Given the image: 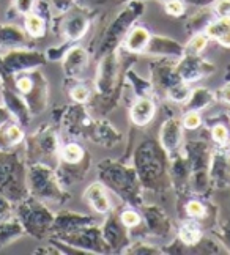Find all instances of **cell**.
<instances>
[{
    "mask_svg": "<svg viewBox=\"0 0 230 255\" xmlns=\"http://www.w3.org/2000/svg\"><path fill=\"white\" fill-rule=\"evenodd\" d=\"M133 167L141 180L144 191L166 192L171 189L169 154L156 139L145 137L133 150Z\"/></svg>",
    "mask_w": 230,
    "mask_h": 255,
    "instance_id": "1",
    "label": "cell"
},
{
    "mask_svg": "<svg viewBox=\"0 0 230 255\" xmlns=\"http://www.w3.org/2000/svg\"><path fill=\"white\" fill-rule=\"evenodd\" d=\"M145 13V0H129L123 8L111 19H103L98 25L96 35L90 41L88 52L93 54L96 60L111 54L122 46L126 33L137 22V19Z\"/></svg>",
    "mask_w": 230,
    "mask_h": 255,
    "instance_id": "2",
    "label": "cell"
},
{
    "mask_svg": "<svg viewBox=\"0 0 230 255\" xmlns=\"http://www.w3.org/2000/svg\"><path fill=\"white\" fill-rule=\"evenodd\" d=\"M98 178L129 207L139 208L144 203V188L131 164L126 161L104 159L98 164Z\"/></svg>",
    "mask_w": 230,
    "mask_h": 255,
    "instance_id": "3",
    "label": "cell"
},
{
    "mask_svg": "<svg viewBox=\"0 0 230 255\" xmlns=\"http://www.w3.org/2000/svg\"><path fill=\"white\" fill-rule=\"evenodd\" d=\"M0 195L17 203L28 195L27 162L22 145L14 150H0Z\"/></svg>",
    "mask_w": 230,
    "mask_h": 255,
    "instance_id": "4",
    "label": "cell"
},
{
    "mask_svg": "<svg viewBox=\"0 0 230 255\" xmlns=\"http://www.w3.org/2000/svg\"><path fill=\"white\" fill-rule=\"evenodd\" d=\"M27 189L28 195L57 207H62L71 197V194L60 184L52 165L41 162L27 164Z\"/></svg>",
    "mask_w": 230,
    "mask_h": 255,
    "instance_id": "5",
    "label": "cell"
},
{
    "mask_svg": "<svg viewBox=\"0 0 230 255\" xmlns=\"http://www.w3.org/2000/svg\"><path fill=\"white\" fill-rule=\"evenodd\" d=\"M60 139L55 126L52 125H41L35 129L32 134L25 135L22 148H24V158L27 164L41 162L55 167L58 162L60 154Z\"/></svg>",
    "mask_w": 230,
    "mask_h": 255,
    "instance_id": "6",
    "label": "cell"
},
{
    "mask_svg": "<svg viewBox=\"0 0 230 255\" xmlns=\"http://www.w3.org/2000/svg\"><path fill=\"white\" fill-rule=\"evenodd\" d=\"M14 216L22 224L28 237L36 240L49 238L55 214L44 202L27 195L21 202L14 203Z\"/></svg>",
    "mask_w": 230,
    "mask_h": 255,
    "instance_id": "7",
    "label": "cell"
},
{
    "mask_svg": "<svg viewBox=\"0 0 230 255\" xmlns=\"http://www.w3.org/2000/svg\"><path fill=\"white\" fill-rule=\"evenodd\" d=\"M96 14L98 9L76 2L71 8L54 19V32L62 36L65 43L76 44L90 32Z\"/></svg>",
    "mask_w": 230,
    "mask_h": 255,
    "instance_id": "8",
    "label": "cell"
},
{
    "mask_svg": "<svg viewBox=\"0 0 230 255\" xmlns=\"http://www.w3.org/2000/svg\"><path fill=\"white\" fill-rule=\"evenodd\" d=\"M49 238H57V240L63 241L66 244H71V246L81 249L87 254H109L111 252L107 243L103 238L101 225H96V224L84 225V227H79L76 230L57 235V237H49Z\"/></svg>",
    "mask_w": 230,
    "mask_h": 255,
    "instance_id": "9",
    "label": "cell"
},
{
    "mask_svg": "<svg viewBox=\"0 0 230 255\" xmlns=\"http://www.w3.org/2000/svg\"><path fill=\"white\" fill-rule=\"evenodd\" d=\"M142 216V224L137 229H144L147 235L153 238H167L172 233V222L169 214L155 203H142L139 207Z\"/></svg>",
    "mask_w": 230,
    "mask_h": 255,
    "instance_id": "10",
    "label": "cell"
},
{
    "mask_svg": "<svg viewBox=\"0 0 230 255\" xmlns=\"http://www.w3.org/2000/svg\"><path fill=\"white\" fill-rule=\"evenodd\" d=\"M106 221L101 225L103 238L107 243L111 252H125V249L131 244V230L122 224L118 218V213L111 210Z\"/></svg>",
    "mask_w": 230,
    "mask_h": 255,
    "instance_id": "11",
    "label": "cell"
},
{
    "mask_svg": "<svg viewBox=\"0 0 230 255\" xmlns=\"http://www.w3.org/2000/svg\"><path fill=\"white\" fill-rule=\"evenodd\" d=\"M175 70L180 76V79L186 84H194L204 77L213 74L216 71V66L202 58L201 55H183L175 63Z\"/></svg>",
    "mask_w": 230,
    "mask_h": 255,
    "instance_id": "12",
    "label": "cell"
},
{
    "mask_svg": "<svg viewBox=\"0 0 230 255\" xmlns=\"http://www.w3.org/2000/svg\"><path fill=\"white\" fill-rule=\"evenodd\" d=\"M183 131H185V128L182 125V119H177V117H171V119L164 120V123L161 125L158 142L161 143L164 151L169 154V158L182 153L183 143H185Z\"/></svg>",
    "mask_w": 230,
    "mask_h": 255,
    "instance_id": "13",
    "label": "cell"
},
{
    "mask_svg": "<svg viewBox=\"0 0 230 255\" xmlns=\"http://www.w3.org/2000/svg\"><path fill=\"white\" fill-rule=\"evenodd\" d=\"M90 63V52L88 49L81 44H71L68 47L62 58L63 73L66 81H77L82 79Z\"/></svg>",
    "mask_w": 230,
    "mask_h": 255,
    "instance_id": "14",
    "label": "cell"
},
{
    "mask_svg": "<svg viewBox=\"0 0 230 255\" xmlns=\"http://www.w3.org/2000/svg\"><path fill=\"white\" fill-rule=\"evenodd\" d=\"M33 76V85L30 88V92L24 96V100L30 109L32 117L39 115L46 111L49 103V82L44 77V74L39 71V68L32 70Z\"/></svg>",
    "mask_w": 230,
    "mask_h": 255,
    "instance_id": "15",
    "label": "cell"
},
{
    "mask_svg": "<svg viewBox=\"0 0 230 255\" xmlns=\"http://www.w3.org/2000/svg\"><path fill=\"white\" fill-rule=\"evenodd\" d=\"M90 169H92V158H90L88 153L85 154V158L79 162L58 161L54 167L57 178L65 189L69 188V186H74L77 183H81L87 176Z\"/></svg>",
    "mask_w": 230,
    "mask_h": 255,
    "instance_id": "16",
    "label": "cell"
},
{
    "mask_svg": "<svg viewBox=\"0 0 230 255\" xmlns=\"http://www.w3.org/2000/svg\"><path fill=\"white\" fill-rule=\"evenodd\" d=\"M175 60H166V58H156L155 63L150 66V73H152V82L155 85L156 92H166L174 85L183 82L175 70Z\"/></svg>",
    "mask_w": 230,
    "mask_h": 255,
    "instance_id": "17",
    "label": "cell"
},
{
    "mask_svg": "<svg viewBox=\"0 0 230 255\" xmlns=\"http://www.w3.org/2000/svg\"><path fill=\"white\" fill-rule=\"evenodd\" d=\"M144 54L155 58H166V60L178 62L185 55V46H182L178 41L169 36L152 35Z\"/></svg>",
    "mask_w": 230,
    "mask_h": 255,
    "instance_id": "18",
    "label": "cell"
},
{
    "mask_svg": "<svg viewBox=\"0 0 230 255\" xmlns=\"http://www.w3.org/2000/svg\"><path fill=\"white\" fill-rule=\"evenodd\" d=\"M84 139L92 140L96 145L106 146V148H114V146L122 142V132L117 131L107 120L93 119Z\"/></svg>",
    "mask_w": 230,
    "mask_h": 255,
    "instance_id": "19",
    "label": "cell"
},
{
    "mask_svg": "<svg viewBox=\"0 0 230 255\" xmlns=\"http://www.w3.org/2000/svg\"><path fill=\"white\" fill-rule=\"evenodd\" d=\"M210 183L215 189L230 188V153L227 150H215L210 161Z\"/></svg>",
    "mask_w": 230,
    "mask_h": 255,
    "instance_id": "20",
    "label": "cell"
},
{
    "mask_svg": "<svg viewBox=\"0 0 230 255\" xmlns=\"http://www.w3.org/2000/svg\"><path fill=\"white\" fill-rule=\"evenodd\" d=\"M0 95H2L3 106L13 115V119L22 128H27L28 123L32 122V114H30V109L24 98L14 88H9L2 84H0Z\"/></svg>",
    "mask_w": 230,
    "mask_h": 255,
    "instance_id": "21",
    "label": "cell"
},
{
    "mask_svg": "<svg viewBox=\"0 0 230 255\" xmlns=\"http://www.w3.org/2000/svg\"><path fill=\"white\" fill-rule=\"evenodd\" d=\"M90 224H96L93 216L73 213V211H60L55 214L49 237H57V235L71 232V230H76L79 227H84V225H90Z\"/></svg>",
    "mask_w": 230,
    "mask_h": 255,
    "instance_id": "22",
    "label": "cell"
},
{
    "mask_svg": "<svg viewBox=\"0 0 230 255\" xmlns=\"http://www.w3.org/2000/svg\"><path fill=\"white\" fill-rule=\"evenodd\" d=\"M33 47V40L24 28L13 24H0V51Z\"/></svg>",
    "mask_w": 230,
    "mask_h": 255,
    "instance_id": "23",
    "label": "cell"
},
{
    "mask_svg": "<svg viewBox=\"0 0 230 255\" xmlns=\"http://www.w3.org/2000/svg\"><path fill=\"white\" fill-rule=\"evenodd\" d=\"M156 103L153 100V96H142L136 98L133 104L129 106V120L134 126L145 128L153 122L156 117Z\"/></svg>",
    "mask_w": 230,
    "mask_h": 255,
    "instance_id": "24",
    "label": "cell"
},
{
    "mask_svg": "<svg viewBox=\"0 0 230 255\" xmlns=\"http://www.w3.org/2000/svg\"><path fill=\"white\" fill-rule=\"evenodd\" d=\"M84 199L88 203V207L98 214H107L112 210V203L109 199L107 188L101 181H95L88 186L84 192Z\"/></svg>",
    "mask_w": 230,
    "mask_h": 255,
    "instance_id": "25",
    "label": "cell"
},
{
    "mask_svg": "<svg viewBox=\"0 0 230 255\" xmlns=\"http://www.w3.org/2000/svg\"><path fill=\"white\" fill-rule=\"evenodd\" d=\"M218 17L216 11L213 9V6H199L196 8V11L193 14H189L186 22H185V28L188 33L196 35V33H202L205 32V28L212 24L215 19Z\"/></svg>",
    "mask_w": 230,
    "mask_h": 255,
    "instance_id": "26",
    "label": "cell"
},
{
    "mask_svg": "<svg viewBox=\"0 0 230 255\" xmlns=\"http://www.w3.org/2000/svg\"><path fill=\"white\" fill-rule=\"evenodd\" d=\"M25 139L24 128L16 120H11L0 126V150L8 151L21 146Z\"/></svg>",
    "mask_w": 230,
    "mask_h": 255,
    "instance_id": "27",
    "label": "cell"
},
{
    "mask_svg": "<svg viewBox=\"0 0 230 255\" xmlns=\"http://www.w3.org/2000/svg\"><path fill=\"white\" fill-rule=\"evenodd\" d=\"M150 38H152V33L147 27H142V25H133L131 30H129L125 36L123 40V49L131 54H144L145 47L150 41Z\"/></svg>",
    "mask_w": 230,
    "mask_h": 255,
    "instance_id": "28",
    "label": "cell"
},
{
    "mask_svg": "<svg viewBox=\"0 0 230 255\" xmlns=\"http://www.w3.org/2000/svg\"><path fill=\"white\" fill-rule=\"evenodd\" d=\"M202 238H204V229L199 221L188 218L186 221L180 224L177 232V240L188 249H193Z\"/></svg>",
    "mask_w": 230,
    "mask_h": 255,
    "instance_id": "29",
    "label": "cell"
},
{
    "mask_svg": "<svg viewBox=\"0 0 230 255\" xmlns=\"http://www.w3.org/2000/svg\"><path fill=\"white\" fill-rule=\"evenodd\" d=\"M216 101V95L207 87H194L191 88L188 100L183 103L185 111H197L202 112L208 107H212L213 103Z\"/></svg>",
    "mask_w": 230,
    "mask_h": 255,
    "instance_id": "30",
    "label": "cell"
},
{
    "mask_svg": "<svg viewBox=\"0 0 230 255\" xmlns=\"http://www.w3.org/2000/svg\"><path fill=\"white\" fill-rule=\"evenodd\" d=\"M205 35L215 40L219 46L230 49V16H218L205 28Z\"/></svg>",
    "mask_w": 230,
    "mask_h": 255,
    "instance_id": "31",
    "label": "cell"
},
{
    "mask_svg": "<svg viewBox=\"0 0 230 255\" xmlns=\"http://www.w3.org/2000/svg\"><path fill=\"white\" fill-rule=\"evenodd\" d=\"M25 235L27 233L22 227V224L19 222L16 216H11L9 219L0 222V251L8 248L14 241L21 240Z\"/></svg>",
    "mask_w": 230,
    "mask_h": 255,
    "instance_id": "32",
    "label": "cell"
},
{
    "mask_svg": "<svg viewBox=\"0 0 230 255\" xmlns=\"http://www.w3.org/2000/svg\"><path fill=\"white\" fill-rule=\"evenodd\" d=\"M125 79L128 82H125L129 90L133 92V95L136 98H142V96H155L156 90H155V85L152 81H147L144 77L139 76L131 66L126 68L125 70Z\"/></svg>",
    "mask_w": 230,
    "mask_h": 255,
    "instance_id": "33",
    "label": "cell"
},
{
    "mask_svg": "<svg viewBox=\"0 0 230 255\" xmlns=\"http://www.w3.org/2000/svg\"><path fill=\"white\" fill-rule=\"evenodd\" d=\"M49 24L51 22L36 11H32L24 16V30L32 40H41V38H44Z\"/></svg>",
    "mask_w": 230,
    "mask_h": 255,
    "instance_id": "34",
    "label": "cell"
},
{
    "mask_svg": "<svg viewBox=\"0 0 230 255\" xmlns=\"http://www.w3.org/2000/svg\"><path fill=\"white\" fill-rule=\"evenodd\" d=\"M85 154H87V151L79 143L68 142V143L60 146L58 161H63V162H79V161H82L85 158Z\"/></svg>",
    "mask_w": 230,
    "mask_h": 255,
    "instance_id": "35",
    "label": "cell"
},
{
    "mask_svg": "<svg viewBox=\"0 0 230 255\" xmlns=\"http://www.w3.org/2000/svg\"><path fill=\"white\" fill-rule=\"evenodd\" d=\"M68 82H73L71 87H69V96L71 100L77 104H87L90 100H92V88L87 87L82 79H77V81H68Z\"/></svg>",
    "mask_w": 230,
    "mask_h": 255,
    "instance_id": "36",
    "label": "cell"
},
{
    "mask_svg": "<svg viewBox=\"0 0 230 255\" xmlns=\"http://www.w3.org/2000/svg\"><path fill=\"white\" fill-rule=\"evenodd\" d=\"M199 199H201V197L189 199L185 203L186 216H188V218H191V219H196V221H201V219L208 218V213H210V207H208V205L204 200H199Z\"/></svg>",
    "mask_w": 230,
    "mask_h": 255,
    "instance_id": "37",
    "label": "cell"
},
{
    "mask_svg": "<svg viewBox=\"0 0 230 255\" xmlns=\"http://www.w3.org/2000/svg\"><path fill=\"white\" fill-rule=\"evenodd\" d=\"M208 41H210V38L205 35V32L191 35L189 41L185 46V55H201L207 49Z\"/></svg>",
    "mask_w": 230,
    "mask_h": 255,
    "instance_id": "38",
    "label": "cell"
},
{
    "mask_svg": "<svg viewBox=\"0 0 230 255\" xmlns=\"http://www.w3.org/2000/svg\"><path fill=\"white\" fill-rule=\"evenodd\" d=\"M189 93H191V87H189V84H186V82H180V84L174 85L172 88H169L164 96L167 98L169 101H174V103L183 104V103L188 100Z\"/></svg>",
    "mask_w": 230,
    "mask_h": 255,
    "instance_id": "39",
    "label": "cell"
},
{
    "mask_svg": "<svg viewBox=\"0 0 230 255\" xmlns=\"http://www.w3.org/2000/svg\"><path fill=\"white\" fill-rule=\"evenodd\" d=\"M210 135L218 146H224L230 140V128L224 122H216L210 129Z\"/></svg>",
    "mask_w": 230,
    "mask_h": 255,
    "instance_id": "40",
    "label": "cell"
},
{
    "mask_svg": "<svg viewBox=\"0 0 230 255\" xmlns=\"http://www.w3.org/2000/svg\"><path fill=\"white\" fill-rule=\"evenodd\" d=\"M118 218H120V221H122V224L125 225V227H128L129 230H134L142 224L141 211H137L134 207L125 208L122 213L118 214Z\"/></svg>",
    "mask_w": 230,
    "mask_h": 255,
    "instance_id": "41",
    "label": "cell"
},
{
    "mask_svg": "<svg viewBox=\"0 0 230 255\" xmlns=\"http://www.w3.org/2000/svg\"><path fill=\"white\" fill-rule=\"evenodd\" d=\"M36 2L38 0H13L11 6H9V11H8V17L25 16L28 13H32Z\"/></svg>",
    "mask_w": 230,
    "mask_h": 255,
    "instance_id": "42",
    "label": "cell"
},
{
    "mask_svg": "<svg viewBox=\"0 0 230 255\" xmlns=\"http://www.w3.org/2000/svg\"><path fill=\"white\" fill-rule=\"evenodd\" d=\"M204 119H202V114L197 112V111H185L183 114V119H182V125L185 129L188 131H196L199 128L202 126Z\"/></svg>",
    "mask_w": 230,
    "mask_h": 255,
    "instance_id": "43",
    "label": "cell"
},
{
    "mask_svg": "<svg viewBox=\"0 0 230 255\" xmlns=\"http://www.w3.org/2000/svg\"><path fill=\"white\" fill-rule=\"evenodd\" d=\"M123 254H164V251H161V248L158 246H152V244L144 243V241H136L134 244H129V246L125 249Z\"/></svg>",
    "mask_w": 230,
    "mask_h": 255,
    "instance_id": "44",
    "label": "cell"
},
{
    "mask_svg": "<svg viewBox=\"0 0 230 255\" xmlns=\"http://www.w3.org/2000/svg\"><path fill=\"white\" fill-rule=\"evenodd\" d=\"M215 235H216V238L223 243V246L226 249H229V252H230V218L218 222V229H216Z\"/></svg>",
    "mask_w": 230,
    "mask_h": 255,
    "instance_id": "45",
    "label": "cell"
},
{
    "mask_svg": "<svg viewBox=\"0 0 230 255\" xmlns=\"http://www.w3.org/2000/svg\"><path fill=\"white\" fill-rule=\"evenodd\" d=\"M164 9L169 16L180 17L186 13V3L185 0H169V2L164 3Z\"/></svg>",
    "mask_w": 230,
    "mask_h": 255,
    "instance_id": "46",
    "label": "cell"
},
{
    "mask_svg": "<svg viewBox=\"0 0 230 255\" xmlns=\"http://www.w3.org/2000/svg\"><path fill=\"white\" fill-rule=\"evenodd\" d=\"M71 46V43H65L62 41V44H58V46H54V47H49L47 51L44 52L46 54V58H47V62H58V60H62L65 52L68 51V47Z\"/></svg>",
    "mask_w": 230,
    "mask_h": 255,
    "instance_id": "47",
    "label": "cell"
},
{
    "mask_svg": "<svg viewBox=\"0 0 230 255\" xmlns=\"http://www.w3.org/2000/svg\"><path fill=\"white\" fill-rule=\"evenodd\" d=\"M11 216H14V203L0 195V222L9 219Z\"/></svg>",
    "mask_w": 230,
    "mask_h": 255,
    "instance_id": "48",
    "label": "cell"
},
{
    "mask_svg": "<svg viewBox=\"0 0 230 255\" xmlns=\"http://www.w3.org/2000/svg\"><path fill=\"white\" fill-rule=\"evenodd\" d=\"M212 6L218 16H230V0H215Z\"/></svg>",
    "mask_w": 230,
    "mask_h": 255,
    "instance_id": "49",
    "label": "cell"
},
{
    "mask_svg": "<svg viewBox=\"0 0 230 255\" xmlns=\"http://www.w3.org/2000/svg\"><path fill=\"white\" fill-rule=\"evenodd\" d=\"M216 100L223 101L230 106V81H227L219 90L216 92Z\"/></svg>",
    "mask_w": 230,
    "mask_h": 255,
    "instance_id": "50",
    "label": "cell"
},
{
    "mask_svg": "<svg viewBox=\"0 0 230 255\" xmlns=\"http://www.w3.org/2000/svg\"><path fill=\"white\" fill-rule=\"evenodd\" d=\"M77 0H52V5H54V9L60 14V13H65L66 9L71 8Z\"/></svg>",
    "mask_w": 230,
    "mask_h": 255,
    "instance_id": "51",
    "label": "cell"
},
{
    "mask_svg": "<svg viewBox=\"0 0 230 255\" xmlns=\"http://www.w3.org/2000/svg\"><path fill=\"white\" fill-rule=\"evenodd\" d=\"M11 120H14L13 115L9 114V111L6 109L3 104H0V126H3L5 123L11 122Z\"/></svg>",
    "mask_w": 230,
    "mask_h": 255,
    "instance_id": "52",
    "label": "cell"
},
{
    "mask_svg": "<svg viewBox=\"0 0 230 255\" xmlns=\"http://www.w3.org/2000/svg\"><path fill=\"white\" fill-rule=\"evenodd\" d=\"M215 0H185V3L186 5H193L196 8L199 6H210V5H213Z\"/></svg>",
    "mask_w": 230,
    "mask_h": 255,
    "instance_id": "53",
    "label": "cell"
},
{
    "mask_svg": "<svg viewBox=\"0 0 230 255\" xmlns=\"http://www.w3.org/2000/svg\"><path fill=\"white\" fill-rule=\"evenodd\" d=\"M227 81H230V65L227 68Z\"/></svg>",
    "mask_w": 230,
    "mask_h": 255,
    "instance_id": "54",
    "label": "cell"
},
{
    "mask_svg": "<svg viewBox=\"0 0 230 255\" xmlns=\"http://www.w3.org/2000/svg\"><path fill=\"white\" fill-rule=\"evenodd\" d=\"M227 151H229V153H230V140H229V142H227Z\"/></svg>",
    "mask_w": 230,
    "mask_h": 255,
    "instance_id": "55",
    "label": "cell"
},
{
    "mask_svg": "<svg viewBox=\"0 0 230 255\" xmlns=\"http://www.w3.org/2000/svg\"><path fill=\"white\" fill-rule=\"evenodd\" d=\"M159 2H163V3H166V2H169V0H159Z\"/></svg>",
    "mask_w": 230,
    "mask_h": 255,
    "instance_id": "56",
    "label": "cell"
},
{
    "mask_svg": "<svg viewBox=\"0 0 230 255\" xmlns=\"http://www.w3.org/2000/svg\"><path fill=\"white\" fill-rule=\"evenodd\" d=\"M229 115H230V112H229Z\"/></svg>",
    "mask_w": 230,
    "mask_h": 255,
    "instance_id": "57",
    "label": "cell"
}]
</instances>
